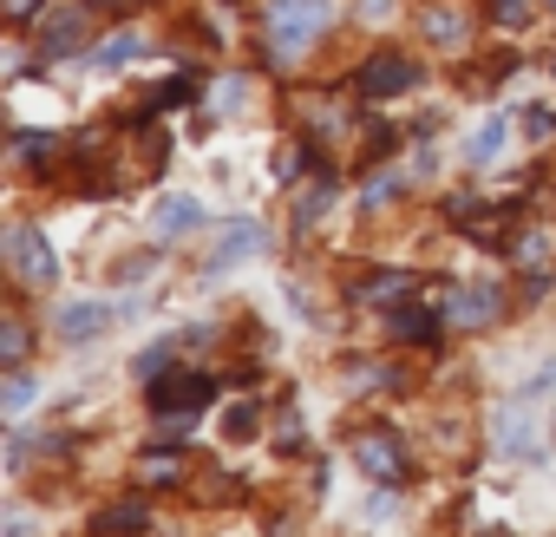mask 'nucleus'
<instances>
[{"label": "nucleus", "mask_w": 556, "mask_h": 537, "mask_svg": "<svg viewBox=\"0 0 556 537\" xmlns=\"http://www.w3.org/2000/svg\"><path fill=\"white\" fill-rule=\"evenodd\" d=\"M328 21H334L328 0H268V8H262V40H268L275 66H295L328 34Z\"/></svg>", "instance_id": "nucleus-1"}, {"label": "nucleus", "mask_w": 556, "mask_h": 537, "mask_svg": "<svg viewBox=\"0 0 556 537\" xmlns=\"http://www.w3.org/2000/svg\"><path fill=\"white\" fill-rule=\"evenodd\" d=\"M354 465L380 485V491H400L406 485V446L393 433H361L354 439Z\"/></svg>", "instance_id": "nucleus-2"}, {"label": "nucleus", "mask_w": 556, "mask_h": 537, "mask_svg": "<svg viewBox=\"0 0 556 537\" xmlns=\"http://www.w3.org/2000/svg\"><path fill=\"white\" fill-rule=\"evenodd\" d=\"M8 255H14V276H21L27 289H47V283L60 276V255H53V242H47L34 223H21V229L8 236Z\"/></svg>", "instance_id": "nucleus-3"}, {"label": "nucleus", "mask_w": 556, "mask_h": 537, "mask_svg": "<svg viewBox=\"0 0 556 537\" xmlns=\"http://www.w3.org/2000/svg\"><path fill=\"white\" fill-rule=\"evenodd\" d=\"M262 249H268V229H262L255 216H229V223H223V236L210 242L203 268H210V276H223V268H236L242 255H262Z\"/></svg>", "instance_id": "nucleus-4"}, {"label": "nucleus", "mask_w": 556, "mask_h": 537, "mask_svg": "<svg viewBox=\"0 0 556 537\" xmlns=\"http://www.w3.org/2000/svg\"><path fill=\"white\" fill-rule=\"evenodd\" d=\"M452 328H491L504 315V296L491 283H465V289H445V309H439Z\"/></svg>", "instance_id": "nucleus-5"}, {"label": "nucleus", "mask_w": 556, "mask_h": 537, "mask_svg": "<svg viewBox=\"0 0 556 537\" xmlns=\"http://www.w3.org/2000/svg\"><path fill=\"white\" fill-rule=\"evenodd\" d=\"M210 223V210L197 203V197H184V190H164L157 203H151V236L157 242H177V236H197Z\"/></svg>", "instance_id": "nucleus-6"}, {"label": "nucleus", "mask_w": 556, "mask_h": 537, "mask_svg": "<svg viewBox=\"0 0 556 537\" xmlns=\"http://www.w3.org/2000/svg\"><path fill=\"white\" fill-rule=\"evenodd\" d=\"M419 86V66L406 60V53H374L367 66H361V92L367 99H400V92H413Z\"/></svg>", "instance_id": "nucleus-7"}, {"label": "nucleus", "mask_w": 556, "mask_h": 537, "mask_svg": "<svg viewBox=\"0 0 556 537\" xmlns=\"http://www.w3.org/2000/svg\"><path fill=\"white\" fill-rule=\"evenodd\" d=\"M203 400H216L210 374H164V380H151V413H197Z\"/></svg>", "instance_id": "nucleus-8"}, {"label": "nucleus", "mask_w": 556, "mask_h": 537, "mask_svg": "<svg viewBox=\"0 0 556 537\" xmlns=\"http://www.w3.org/2000/svg\"><path fill=\"white\" fill-rule=\"evenodd\" d=\"M105 328H112V302H60V315H53L60 341H92Z\"/></svg>", "instance_id": "nucleus-9"}, {"label": "nucleus", "mask_w": 556, "mask_h": 537, "mask_svg": "<svg viewBox=\"0 0 556 537\" xmlns=\"http://www.w3.org/2000/svg\"><path fill=\"white\" fill-rule=\"evenodd\" d=\"M419 283H413V268H387V276H374V283H361V296L374 302V309H393V302H406Z\"/></svg>", "instance_id": "nucleus-10"}, {"label": "nucleus", "mask_w": 556, "mask_h": 537, "mask_svg": "<svg viewBox=\"0 0 556 537\" xmlns=\"http://www.w3.org/2000/svg\"><path fill=\"white\" fill-rule=\"evenodd\" d=\"M497 452H510V459H530V452H536L530 413H523V420H517V413H497Z\"/></svg>", "instance_id": "nucleus-11"}, {"label": "nucleus", "mask_w": 556, "mask_h": 537, "mask_svg": "<svg viewBox=\"0 0 556 537\" xmlns=\"http://www.w3.org/2000/svg\"><path fill=\"white\" fill-rule=\"evenodd\" d=\"M439 322H445V315L413 309V302H400V309H393V335H400V341H432V335H439Z\"/></svg>", "instance_id": "nucleus-12"}, {"label": "nucleus", "mask_w": 556, "mask_h": 537, "mask_svg": "<svg viewBox=\"0 0 556 537\" xmlns=\"http://www.w3.org/2000/svg\"><path fill=\"white\" fill-rule=\"evenodd\" d=\"M34 400H40V380H34L27 367H8V394H0V413H8V420H21Z\"/></svg>", "instance_id": "nucleus-13"}, {"label": "nucleus", "mask_w": 556, "mask_h": 537, "mask_svg": "<svg viewBox=\"0 0 556 537\" xmlns=\"http://www.w3.org/2000/svg\"><path fill=\"white\" fill-rule=\"evenodd\" d=\"M144 524H151V517H144V504H138V498H125V504H105V511H99V530H118V537H138Z\"/></svg>", "instance_id": "nucleus-14"}, {"label": "nucleus", "mask_w": 556, "mask_h": 537, "mask_svg": "<svg viewBox=\"0 0 556 537\" xmlns=\"http://www.w3.org/2000/svg\"><path fill=\"white\" fill-rule=\"evenodd\" d=\"M138 53H144V34H112V40H99V47H92V60H99V66H131Z\"/></svg>", "instance_id": "nucleus-15"}, {"label": "nucleus", "mask_w": 556, "mask_h": 537, "mask_svg": "<svg viewBox=\"0 0 556 537\" xmlns=\"http://www.w3.org/2000/svg\"><path fill=\"white\" fill-rule=\"evenodd\" d=\"M504 138H510V125H504V118H484V125H478V138L465 145V158H471V164H491V158L504 151Z\"/></svg>", "instance_id": "nucleus-16"}, {"label": "nucleus", "mask_w": 556, "mask_h": 537, "mask_svg": "<svg viewBox=\"0 0 556 537\" xmlns=\"http://www.w3.org/2000/svg\"><path fill=\"white\" fill-rule=\"evenodd\" d=\"M79 40H86V8H73L60 27H47V53H73Z\"/></svg>", "instance_id": "nucleus-17"}, {"label": "nucleus", "mask_w": 556, "mask_h": 537, "mask_svg": "<svg viewBox=\"0 0 556 537\" xmlns=\"http://www.w3.org/2000/svg\"><path fill=\"white\" fill-rule=\"evenodd\" d=\"M328 203H334V177H321V184H315V190H302V203H295V223H302V229H308V223H315V216H321V210H328Z\"/></svg>", "instance_id": "nucleus-18"}, {"label": "nucleus", "mask_w": 556, "mask_h": 537, "mask_svg": "<svg viewBox=\"0 0 556 537\" xmlns=\"http://www.w3.org/2000/svg\"><path fill=\"white\" fill-rule=\"evenodd\" d=\"M14 158H27V164L60 158V138H47V132H21V138H14Z\"/></svg>", "instance_id": "nucleus-19"}, {"label": "nucleus", "mask_w": 556, "mask_h": 537, "mask_svg": "<svg viewBox=\"0 0 556 537\" xmlns=\"http://www.w3.org/2000/svg\"><path fill=\"white\" fill-rule=\"evenodd\" d=\"M400 190H406V177H400V171H387V177H374V184L361 190V203H367V210H380V203H393Z\"/></svg>", "instance_id": "nucleus-20"}, {"label": "nucleus", "mask_w": 556, "mask_h": 537, "mask_svg": "<svg viewBox=\"0 0 556 537\" xmlns=\"http://www.w3.org/2000/svg\"><path fill=\"white\" fill-rule=\"evenodd\" d=\"M138 478H144V485H177V452H151V459L138 465Z\"/></svg>", "instance_id": "nucleus-21"}, {"label": "nucleus", "mask_w": 556, "mask_h": 537, "mask_svg": "<svg viewBox=\"0 0 556 537\" xmlns=\"http://www.w3.org/2000/svg\"><path fill=\"white\" fill-rule=\"evenodd\" d=\"M0 354H8V367L27 361V322H8V328H0Z\"/></svg>", "instance_id": "nucleus-22"}, {"label": "nucleus", "mask_w": 556, "mask_h": 537, "mask_svg": "<svg viewBox=\"0 0 556 537\" xmlns=\"http://www.w3.org/2000/svg\"><path fill=\"white\" fill-rule=\"evenodd\" d=\"M426 34H432V40H458V34H465V14H445V8H432V14H426Z\"/></svg>", "instance_id": "nucleus-23"}, {"label": "nucleus", "mask_w": 556, "mask_h": 537, "mask_svg": "<svg viewBox=\"0 0 556 537\" xmlns=\"http://www.w3.org/2000/svg\"><path fill=\"white\" fill-rule=\"evenodd\" d=\"M190 426H197V413H157V439H164V446H177Z\"/></svg>", "instance_id": "nucleus-24"}, {"label": "nucleus", "mask_w": 556, "mask_h": 537, "mask_svg": "<svg viewBox=\"0 0 556 537\" xmlns=\"http://www.w3.org/2000/svg\"><path fill=\"white\" fill-rule=\"evenodd\" d=\"M523 138H556V112H549V105H530V118H523Z\"/></svg>", "instance_id": "nucleus-25"}, {"label": "nucleus", "mask_w": 556, "mask_h": 537, "mask_svg": "<svg viewBox=\"0 0 556 537\" xmlns=\"http://www.w3.org/2000/svg\"><path fill=\"white\" fill-rule=\"evenodd\" d=\"M138 374H144V380H164V374H170V348H144V354H138Z\"/></svg>", "instance_id": "nucleus-26"}, {"label": "nucleus", "mask_w": 556, "mask_h": 537, "mask_svg": "<svg viewBox=\"0 0 556 537\" xmlns=\"http://www.w3.org/2000/svg\"><path fill=\"white\" fill-rule=\"evenodd\" d=\"M549 387H556V361H543V367L517 387V400H536V394H549Z\"/></svg>", "instance_id": "nucleus-27"}, {"label": "nucleus", "mask_w": 556, "mask_h": 537, "mask_svg": "<svg viewBox=\"0 0 556 537\" xmlns=\"http://www.w3.org/2000/svg\"><path fill=\"white\" fill-rule=\"evenodd\" d=\"M491 14H497V21H504V27H517V21H523V14H530V0H491Z\"/></svg>", "instance_id": "nucleus-28"}, {"label": "nucleus", "mask_w": 556, "mask_h": 537, "mask_svg": "<svg viewBox=\"0 0 556 537\" xmlns=\"http://www.w3.org/2000/svg\"><path fill=\"white\" fill-rule=\"evenodd\" d=\"M190 92H197V86H190V79H170V86H164V92H157V105H190Z\"/></svg>", "instance_id": "nucleus-29"}, {"label": "nucleus", "mask_w": 556, "mask_h": 537, "mask_svg": "<svg viewBox=\"0 0 556 537\" xmlns=\"http://www.w3.org/2000/svg\"><path fill=\"white\" fill-rule=\"evenodd\" d=\"M242 99H249V86H242V79H223V86H216V105H242Z\"/></svg>", "instance_id": "nucleus-30"}, {"label": "nucleus", "mask_w": 556, "mask_h": 537, "mask_svg": "<svg viewBox=\"0 0 556 537\" xmlns=\"http://www.w3.org/2000/svg\"><path fill=\"white\" fill-rule=\"evenodd\" d=\"M27 524H34V517H27V511H21V504H8V537H34V530H27Z\"/></svg>", "instance_id": "nucleus-31"}, {"label": "nucleus", "mask_w": 556, "mask_h": 537, "mask_svg": "<svg viewBox=\"0 0 556 537\" xmlns=\"http://www.w3.org/2000/svg\"><path fill=\"white\" fill-rule=\"evenodd\" d=\"M302 164H308V151H282V164H275V171H282V177H302Z\"/></svg>", "instance_id": "nucleus-32"}, {"label": "nucleus", "mask_w": 556, "mask_h": 537, "mask_svg": "<svg viewBox=\"0 0 556 537\" xmlns=\"http://www.w3.org/2000/svg\"><path fill=\"white\" fill-rule=\"evenodd\" d=\"M393 14V0H361V21H387Z\"/></svg>", "instance_id": "nucleus-33"}, {"label": "nucleus", "mask_w": 556, "mask_h": 537, "mask_svg": "<svg viewBox=\"0 0 556 537\" xmlns=\"http://www.w3.org/2000/svg\"><path fill=\"white\" fill-rule=\"evenodd\" d=\"M491 537H497V530H491Z\"/></svg>", "instance_id": "nucleus-34"}]
</instances>
